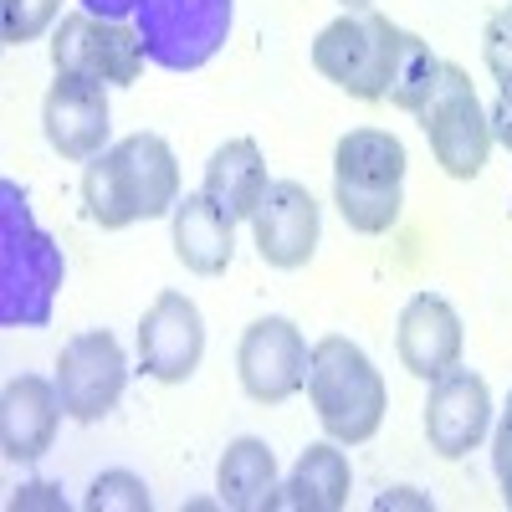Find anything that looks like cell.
Returning <instances> with one entry per match:
<instances>
[{
	"label": "cell",
	"instance_id": "obj_22",
	"mask_svg": "<svg viewBox=\"0 0 512 512\" xmlns=\"http://www.w3.org/2000/svg\"><path fill=\"white\" fill-rule=\"evenodd\" d=\"M62 16V0H0V36L6 47H26Z\"/></svg>",
	"mask_w": 512,
	"mask_h": 512
},
{
	"label": "cell",
	"instance_id": "obj_28",
	"mask_svg": "<svg viewBox=\"0 0 512 512\" xmlns=\"http://www.w3.org/2000/svg\"><path fill=\"white\" fill-rule=\"evenodd\" d=\"M82 11L108 16V21H123V16H134V11H139V0H82Z\"/></svg>",
	"mask_w": 512,
	"mask_h": 512
},
{
	"label": "cell",
	"instance_id": "obj_12",
	"mask_svg": "<svg viewBox=\"0 0 512 512\" xmlns=\"http://www.w3.org/2000/svg\"><path fill=\"white\" fill-rule=\"evenodd\" d=\"M41 128H47V144L62 159H98L113 134L108 88L93 77L57 72V82L47 88V103H41Z\"/></svg>",
	"mask_w": 512,
	"mask_h": 512
},
{
	"label": "cell",
	"instance_id": "obj_25",
	"mask_svg": "<svg viewBox=\"0 0 512 512\" xmlns=\"http://www.w3.org/2000/svg\"><path fill=\"white\" fill-rule=\"evenodd\" d=\"M492 466H497V482H502V502L512 507V395H507L497 436H492Z\"/></svg>",
	"mask_w": 512,
	"mask_h": 512
},
{
	"label": "cell",
	"instance_id": "obj_24",
	"mask_svg": "<svg viewBox=\"0 0 512 512\" xmlns=\"http://www.w3.org/2000/svg\"><path fill=\"white\" fill-rule=\"evenodd\" d=\"M482 62L497 82V93H512V6L492 11L482 26Z\"/></svg>",
	"mask_w": 512,
	"mask_h": 512
},
{
	"label": "cell",
	"instance_id": "obj_29",
	"mask_svg": "<svg viewBox=\"0 0 512 512\" xmlns=\"http://www.w3.org/2000/svg\"><path fill=\"white\" fill-rule=\"evenodd\" d=\"M344 6H354V11H364V6H369V0H344Z\"/></svg>",
	"mask_w": 512,
	"mask_h": 512
},
{
	"label": "cell",
	"instance_id": "obj_14",
	"mask_svg": "<svg viewBox=\"0 0 512 512\" xmlns=\"http://www.w3.org/2000/svg\"><path fill=\"white\" fill-rule=\"evenodd\" d=\"M492 425V390L487 379L472 369H451L431 384V400H425V441L436 456L461 461L466 451H477L482 436Z\"/></svg>",
	"mask_w": 512,
	"mask_h": 512
},
{
	"label": "cell",
	"instance_id": "obj_11",
	"mask_svg": "<svg viewBox=\"0 0 512 512\" xmlns=\"http://www.w3.org/2000/svg\"><path fill=\"white\" fill-rule=\"evenodd\" d=\"M251 231H256V251H262L267 267H282V272H297L313 262L318 251V236H323V210L313 200L308 185L297 180H272L262 205L251 216Z\"/></svg>",
	"mask_w": 512,
	"mask_h": 512
},
{
	"label": "cell",
	"instance_id": "obj_3",
	"mask_svg": "<svg viewBox=\"0 0 512 512\" xmlns=\"http://www.w3.org/2000/svg\"><path fill=\"white\" fill-rule=\"evenodd\" d=\"M308 395H313L323 431L338 446H364L384 425V410H390V390H384L374 359L344 333H328L313 344Z\"/></svg>",
	"mask_w": 512,
	"mask_h": 512
},
{
	"label": "cell",
	"instance_id": "obj_5",
	"mask_svg": "<svg viewBox=\"0 0 512 512\" xmlns=\"http://www.w3.org/2000/svg\"><path fill=\"white\" fill-rule=\"evenodd\" d=\"M400 41L405 31L379 16V11H344L338 21H328L313 41V67L344 88L359 103H379L390 98V77L400 62Z\"/></svg>",
	"mask_w": 512,
	"mask_h": 512
},
{
	"label": "cell",
	"instance_id": "obj_9",
	"mask_svg": "<svg viewBox=\"0 0 512 512\" xmlns=\"http://www.w3.org/2000/svg\"><path fill=\"white\" fill-rule=\"evenodd\" d=\"M308 359H313V349L292 318H256L241 333V349H236L241 390L256 405H282L308 384Z\"/></svg>",
	"mask_w": 512,
	"mask_h": 512
},
{
	"label": "cell",
	"instance_id": "obj_21",
	"mask_svg": "<svg viewBox=\"0 0 512 512\" xmlns=\"http://www.w3.org/2000/svg\"><path fill=\"white\" fill-rule=\"evenodd\" d=\"M441 72H446V62H441L431 47H425L420 36L405 31V41H400V62H395V77H390V103L405 108V113H420L425 103H431Z\"/></svg>",
	"mask_w": 512,
	"mask_h": 512
},
{
	"label": "cell",
	"instance_id": "obj_23",
	"mask_svg": "<svg viewBox=\"0 0 512 512\" xmlns=\"http://www.w3.org/2000/svg\"><path fill=\"white\" fill-rule=\"evenodd\" d=\"M82 507H88V512H113V507H123V512H149L154 497H149V487H144L134 472H103V477L88 487Z\"/></svg>",
	"mask_w": 512,
	"mask_h": 512
},
{
	"label": "cell",
	"instance_id": "obj_19",
	"mask_svg": "<svg viewBox=\"0 0 512 512\" xmlns=\"http://www.w3.org/2000/svg\"><path fill=\"white\" fill-rule=\"evenodd\" d=\"M267 159L262 149H256L251 139H231L221 144L216 154H210L205 164V195L216 200L231 221H251L256 216V205H262L267 195Z\"/></svg>",
	"mask_w": 512,
	"mask_h": 512
},
{
	"label": "cell",
	"instance_id": "obj_8",
	"mask_svg": "<svg viewBox=\"0 0 512 512\" xmlns=\"http://www.w3.org/2000/svg\"><path fill=\"white\" fill-rule=\"evenodd\" d=\"M144 62L149 57H144L139 26H123V21H108V16H93V11L62 16V26L52 36V67L93 77V82H103V88H128V82H139Z\"/></svg>",
	"mask_w": 512,
	"mask_h": 512
},
{
	"label": "cell",
	"instance_id": "obj_27",
	"mask_svg": "<svg viewBox=\"0 0 512 512\" xmlns=\"http://www.w3.org/2000/svg\"><path fill=\"white\" fill-rule=\"evenodd\" d=\"M487 123H492V139H502V144L512 149V93H497V103H492Z\"/></svg>",
	"mask_w": 512,
	"mask_h": 512
},
{
	"label": "cell",
	"instance_id": "obj_17",
	"mask_svg": "<svg viewBox=\"0 0 512 512\" xmlns=\"http://www.w3.org/2000/svg\"><path fill=\"white\" fill-rule=\"evenodd\" d=\"M169 221H175V256L190 272L221 277L231 267V256H236V221L205 190L200 195H180V205L169 210Z\"/></svg>",
	"mask_w": 512,
	"mask_h": 512
},
{
	"label": "cell",
	"instance_id": "obj_7",
	"mask_svg": "<svg viewBox=\"0 0 512 512\" xmlns=\"http://www.w3.org/2000/svg\"><path fill=\"white\" fill-rule=\"evenodd\" d=\"M415 118H420V128H425V139H431L436 164L446 169L451 180H477L482 169H487L492 123H487V108H482V98H477V88H472V77H466L461 67L446 62L431 103H425Z\"/></svg>",
	"mask_w": 512,
	"mask_h": 512
},
{
	"label": "cell",
	"instance_id": "obj_1",
	"mask_svg": "<svg viewBox=\"0 0 512 512\" xmlns=\"http://www.w3.org/2000/svg\"><path fill=\"white\" fill-rule=\"evenodd\" d=\"M82 200L88 216L103 231H123L134 221L169 216L180 205V164L159 134H128L98 159H88L82 175Z\"/></svg>",
	"mask_w": 512,
	"mask_h": 512
},
{
	"label": "cell",
	"instance_id": "obj_10",
	"mask_svg": "<svg viewBox=\"0 0 512 512\" xmlns=\"http://www.w3.org/2000/svg\"><path fill=\"white\" fill-rule=\"evenodd\" d=\"M123 384H128V359L108 328H88L67 338V349L57 359V390L72 420L82 425L103 420L123 400Z\"/></svg>",
	"mask_w": 512,
	"mask_h": 512
},
{
	"label": "cell",
	"instance_id": "obj_26",
	"mask_svg": "<svg viewBox=\"0 0 512 512\" xmlns=\"http://www.w3.org/2000/svg\"><path fill=\"white\" fill-rule=\"evenodd\" d=\"M26 507H57V512H67V502H62L57 487H47V482H31V487H21V492L11 497V512H26Z\"/></svg>",
	"mask_w": 512,
	"mask_h": 512
},
{
	"label": "cell",
	"instance_id": "obj_16",
	"mask_svg": "<svg viewBox=\"0 0 512 512\" xmlns=\"http://www.w3.org/2000/svg\"><path fill=\"white\" fill-rule=\"evenodd\" d=\"M395 349H400V364L425 384L451 374L461 364V318H456V308L436 292H415L405 303V313H400Z\"/></svg>",
	"mask_w": 512,
	"mask_h": 512
},
{
	"label": "cell",
	"instance_id": "obj_6",
	"mask_svg": "<svg viewBox=\"0 0 512 512\" xmlns=\"http://www.w3.org/2000/svg\"><path fill=\"white\" fill-rule=\"evenodd\" d=\"M134 26L149 62L169 72H195L226 47L231 0H139Z\"/></svg>",
	"mask_w": 512,
	"mask_h": 512
},
{
	"label": "cell",
	"instance_id": "obj_18",
	"mask_svg": "<svg viewBox=\"0 0 512 512\" xmlns=\"http://www.w3.org/2000/svg\"><path fill=\"white\" fill-rule=\"evenodd\" d=\"M349 456L333 441H318L297 456L287 487H277L272 512H338L349 507Z\"/></svg>",
	"mask_w": 512,
	"mask_h": 512
},
{
	"label": "cell",
	"instance_id": "obj_4",
	"mask_svg": "<svg viewBox=\"0 0 512 512\" xmlns=\"http://www.w3.org/2000/svg\"><path fill=\"white\" fill-rule=\"evenodd\" d=\"M405 144L384 128H354L333 149V205L354 231L384 236L405 205Z\"/></svg>",
	"mask_w": 512,
	"mask_h": 512
},
{
	"label": "cell",
	"instance_id": "obj_2",
	"mask_svg": "<svg viewBox=\"0 0 512 512\" xmlns=\"http://www.w3.org/2000/svg\"><path fill=\"white\" fill-rule=\"evenodd\" d=\"M62 277V246L36 226L21 185L0 180V323L47 328Z\"/></svg>",
	"mask_w": 512,
	"mask_h": 512
},
{
	"label": "cell",
	"instance_id": "obj_15",
	"mask_svg": "<svg viewBox=\"0 0 512 512\" xmlns=\"http://www.w3.org/2000/svg\"><path fill=\"white\" fill-rule=\"evenodd\" d=\"M67 415L62 405V390L57 379L47 374H21L6 384V395H0V451L6 461H41L57 441V420Z\"/></svg>",
	"mask_w": 512,
	"mask_h": 512
},
{
	"label": "cell",
	"instance_id": "obj_13",
	"mask_svg": "<svg viewBox=\"0 0 512 512\" xmlns=\"http://www.w3.org/2000/svg\"><path fill=\"white\" fill-rule=\"evenodd\" d=\"M205 359V318L185 292H159L139 323V364L159 384H185Z\"/></svg>",
	"mask_w": 512,
	"mask_h": 512
},
{
	"label": "cell",
	"instance_id": "obj_20",
	"mask_svg": "<svg viewBox=\"0 0 512 512\" xmlns=\"http://www.w3.org/2000/svg\"><path fill=\"white\" fill-rule=\"evenodd\" d=\"M216 492L231 512H272V497H277V456L267 441L256 436H241L226 446L221 466H216Z\"/></svg>",
	"mask_w": 512,
	"mask_h": 512
}]
</instances>
